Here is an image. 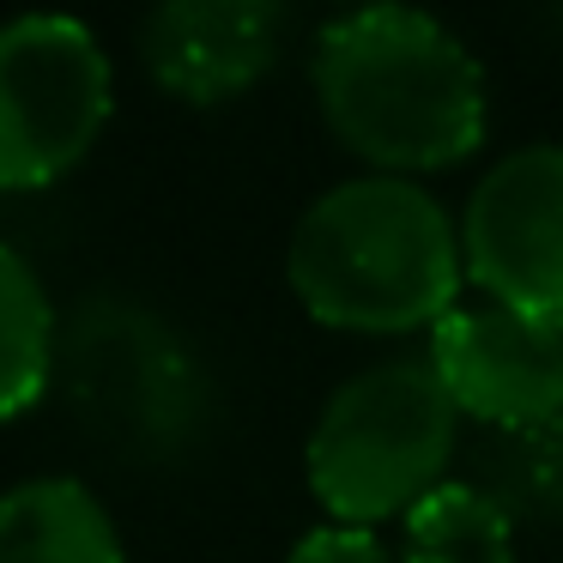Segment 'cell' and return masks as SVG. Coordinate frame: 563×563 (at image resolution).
<instances>
[{
	"mask_svg": "<svg viewBox=\"0 0 563 563\" xmlns=\"http://www.w3.org/2000/svg\"><path fill=\"white\" fill-rule=\"evenodd\" d=\"M0 563H122V533L74 473H37L0 490Z\"/></svg>",
	"mask_w": 563,
	"mask_h": 563,
	"instance_id": "9",
	"label": "cell"
},
{
	"mask_svg": "<svg viewBox=\"0 0 563 563\" xmlns=\"http://www.w3.org/2000/svg\"><path fill=\"white\" fill-rule=\"evenodd\" d=\"M503 449L490 442L497 461V485H485L503 509H563V418L527 430H497Z\"/></svg>",
	"mask_w": 563,
	"mask_h": 563,
	"instance_id": "12",
	"label": "cell"
},
{
	"mask_svg": "<svg viewBox=\"0 0 563 563\" xmlns=\"http://www.w3.org/2000/svg\"><path fill=\"white\" fill-rule=\"evenodd\" d=\"M285 273L303 309L352 333L437 328L461 303V224L412 176H352L309 200Z\"/></svg>",
	"mask_w": 563,
	"mask_h": 563,
	"instance_id": "2",
	"label": "cell"
},
{
	"mask_svg": "<svg viewBox=\"0 0 563 563\" xmlns=\"http://www.w3.org/2000/svg\"><path fill=\"white\" fill-rule=\"evenodd\" d=\"M285 7L273 0H164L140 25L152 79L183 103H219L279 62Z\"/></svg>",
	"mask_w": 563,
	"mask_h": 563,
	"instance_id": "8",
	"label": "cell"
},
{
	"mask_svg": "<svg viewBox=\"0 0 563 563\" xmlns=\"http://www.w3.org/2000/svg\"><path fill=\"white\" fill-rule=\"evenodd\" d=\"M285 563H394V558H388V545H382L369 527L321 521V527H309V533L297 539Z\"/></svg>",
	"mask_w": 563,
	"mask_h": 563,
	"instance_id": "13",
	"label": "cell"
},
{
	"mask_svg": "<svg viewBox=\"0 0 563 563\" xmlns=\"http://www.w3.org/2000/svg\"><path fill=\"white\" fill-rule=\"evenodd\" d=\"M430 364L454 406L497 430L563 418V321L509 303H454L430 333Z\"/></svg>",
	"mask_w": 563,
	"mask_h": 563,
	"instance_id": "7",
	"label": "cell"
},
{
	"mask_svg": "<svg viewBox=\"0 0 563 563\" xmlns=\"http://www.w3.org/2000/svg\"><path fill=\"white\" fill-rule=\"evenodd\" d=\"M461 406L430 357H388L328 394L309 430V485L333 521H388L424 503L449 473Z\"/></svg>",
	"mask_w": 563,
	"mask_h": 563,
	"instance_id": "4",
	"label": "cell"
},
{
	"mask_svg": "<svg viewBox=\"0 0 563 563\" xmlns=\"http://www.w3.org/2000/svg\"><path fill=\"white\" fill-rule=\"evenodd\" d=\"M328 128L382 176L461 164L485 140V67L424 7H357L309 55Z\"/></svg>",
	"mask_w": 563,
	"mask_h": 563,
	"instance_id": "1",
	"label": "cell"
},
{
	"mask_svg": "<svg viewBox=\"0 0 563 563\" xmlns=\"http://www.w3.org/2000/svg\"><path fill=\"white\" fill-rule=\"evenodd\" d=\"M406 563H515V515L485 485L442 478L406 509Z\"/></svg>",
	"mask_w": 563,
	"mask_h": 563,
	"instance_id": "11",
	"label": "cell"
},
{
	"mask_svg": "<svg viewBox=\"0 0 563 563\" xmlns=\"http://www.w3.org/2000/svg\"><path fill=\"white\" fill-rule=\"evenodd\" d=\"M461 255L490 303L563 321V140L515 146L478 176L461 212Z\"/></svg>",
	"mask_w": 563,
	"mask_h": 563,
	"instance_id": "6",
	"label": "cell"
},
{
	"mask_svg": "<svg viewBox=\"0 0 563 563\" xmlns=\"http://www.w3.org/2000/svg\"><path fill=\"white\" fill-rule=\"evenodd\" d=\"M110 55L86 19H0V188H43L67 176L110 122Z\"/></svg>",
	"mask_w": 563,
	"mask_h": 563,
	"instance_id": "5",
	"label": "cell"
},
{
	"mask_svg": "<svg viewBox=\"0 0 563 563\" xmlns=\"http://www.w3.org/2000/svg\"><path fill=\"white\" fill-rule=\"evenodd\" d=\"M55 316L37 267L0 243V418L25 412L55 382Z\"/></svg>",
	"mask_w": 563,
	"mask_h": 563,
	"instance_id": "10",
	"label": "cell"
},
{
	"mask_svg": "<svg viewBox=\"0 0 563 563\" xmlns=\"http://www.w3.org/2000/svg\"><path fill=\"white\" fill-rule=\"evenodd\" d=\"M55 388L67 412L128 461H176L212 418L195 345L122 291H91L55 328Z\"/></svg>",
	"mask_w": 563,
	"mask_h": 563,
	"instance_id": "3",
	"label": "cell"
}]
</instances>
